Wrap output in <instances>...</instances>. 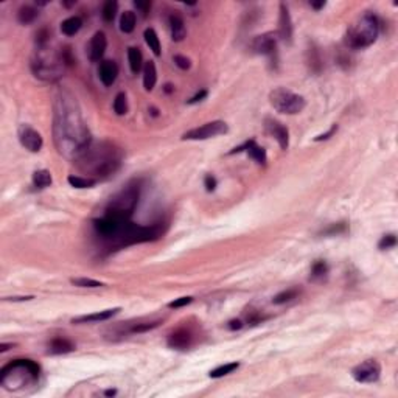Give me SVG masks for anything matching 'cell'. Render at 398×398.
<instances>
[{"label":"cell","mask_w":398,"mask_h":398,"mask_svg":"<svg viewBox=\"0 0 398 398\" xmlns=\"http://www.w3.org/2000/svg\"><path fill=\"white\" fill-rule=\"evenodd\" d=\"M55 143L61 154L76 160L90 146V134L76 101L61 95L55 104Z\"/></svg>","instance_id":"1"},{"label":"cell","mask_w":398,"mask_h":398,"mask_svg":"<svg viewBox=\"0 0 398 398\" xmlns=\"http://www.w3.org/2000/svg\"><path fill=\"white\" fill-rule=\"evenodd\" d=\"M75 162L79 163L81 170L92 173V176L106 179L119 171L122 157L111 143H101L95 148L90 145Z\"/></svg>","instance_id":"2"},{"label":"cell","mask_w":398,"mask_h":398,"mask_svg":"<svg viewBox=\"0 0 398 398\" xmlns=\"http://www.w3.org/2000/svg\"><path fill=\"white\" fill-rule=\"evenodd\" d=\"M378 33H380L378 19L370 13H366L361 17H358L352 25L348 27L345 42L350 49L362 50V49H367V47H370L377 41Z\"/></svg>","instance_id":"3"},{"label":"cell","mask_w":398,"mask_h":398,"mask_svg":"<svg viewBox=\"0 0 398 398\" xmlns=\"http://www.w3.org/2000/svg\"><path fill=\"white\" fill-rule=\"evenodd\" d=\"M138 198H140L138 184L128 185L126 189H123L120 193H117L111 199V202H109V205L106 208V212H104V215H111V216H115V218L130 221V218L133 216L134 210L137 207Z\"/></svg>","instance_id":"4"},{"label":"cell","mask_w":398,"mask_h":398,"mask_svg":"<svg viewBox=\"0 0 398 398\" xmlns=\"http://www.w3.org/2000/svg\"><path fill=\"white\" fill-rule=\"evenodd\" d=\"M163 233V229L159 224L153 226H137L134 222H128L123 232L119 235L112 246L114 248H123V246H131V244H138V243H146V241H154L160 238Z\"/></svg>","instance_id":"5"},{"label":"cell","mask_w":398,"mask_h":398,"mask_svg":"<svg viewBox=\"0 0 398 398\" xmlns=\"http://www.w3.org/2000/svg\"><path fill=\"white\" fill-rule=\"evenodd\" d=\"M269 103L271 106L280 112L286 115H296L305 109V98L302 95L291 92L285 87H277L271 93H269Z\"/></svg>","instance_id":"6"},{"label":"cell","mask_w":398,"mask_h":398,"mask_svg":"<svg viewBox=\"0 0 398 398\" xmlns=\"http://www.w3.org/2000/svg\"><path fill=\"white\" fill-rule=\"evenodd\" d=\"M229 133V126L226 122L215 120V122H208L202 126L193 128V130L187 131L182 135V140H207V138H213L222 134Z\"/></svg>","instance_id":"7"},{"label":"cell","mask_w":398,"mask_h":398,"mask_svg":"<svg viewBox=\"0 0 398 398\" xmlns=\"http://www.w3.org/2000/svg\"><path fill=\"white\" fill-rule=\"evenodd\" d=\"M352 377L358 383H377L381 377V366L377 359H367L352 370Z\"/></svg>","instance_id":"8"},{"label":"cell","mask_w":398,"mask_h":398,"mask_svg":"<svg viewBox=\"0 0 398 398\" xmlns=\"http://www.w3.org/2000/svg\"><path fill=\"white\" fill-rule=\"evenodd\" d=\"M17 135H19L20 145L25 148V149H28L30 153H38V151H41V148L44 145L42 135L36 130H33L31 126H28V125L19 126Z\"/></svg>","instance_id":"9"},{"label":"cell","mask_w":398,"mask_h":398,"mask_svg":"<svg viewBox=\"0 0 398 398\" xmlns=\"http://www.w3.org/2000/svg\"><path fill=\"white\" fill-rule=\"evenodd\" d=\"M251 49H252L254 53L269 56L272 60V58L277 56V38H275V34L274 33H265V34H262V36H257L251 44Z\"/></svg>","instance_id":"10"},{"label":"cell","mask_w":398,"mask_h":398,"mask_svg":"<svg viewBox=\"0 0 398 398\" xmlns=\"http://www.w3.org/2000/svg\"><path fill=\"white\" fill-rule=\"evenodd\" d=\"M266 133L274 137L277 140V143L280 145L282 149H288L289 146V131L288 128H285L280 122L277 120H272V119H266Z\"/></svg>","instance_id":"11"},{"label":"cell","mask_w":398,"mask_h":398,"mask_svg":"<svg viewBox=\"0 0 398 398\" xmlns=\"http://www.w3.org/2000/svg\"><path fill=\"white\" fill-rule=\"evenodd\" d=\"M106 49H108L106 34H104L103 31H97L89 42V49H87L89 50V60L92 63H98L104 56V53H106Z\"/></svg>","instance_id":"12"},{"label":"cell","mask_w":398,"mask_h":398,"mask_svg":"<svg viewBox=\"0 0 398 398\" xmlns=\"http://www.w3.org/2000/svg\"><path fill=\"white\" fill-rule=\"evenodd\" d=\"M278 36L286 44L292 42V22L289 11L285 3H280V16H278Z\"/></svg>","instance_id":"13"},{"label":"cell","mask_w":398,"mask_h":398,"mask_svg":"<svg viewBox=\"0 0 398 398\" xmlns=\"http://www.w3.org/2000/svg\"><path fill=\"white\" fill-rule=\"evenodd\" d=\"M168 347L171 348H176V350H185L189 348L192 344H193V334L190 330H185V329H179L174 333H171L168 336V341H167Z\"/></svg>","instance_id":"14"},{"label":"cell","mask_w":398,"mask_h":398,"mask_svg":"<svg viewBox=\"0 0 398 398\" xmlns=\"http://www.w3.org/2000/svg\"><path fill=\"white\" fill-rule=\"evenodd\" d=\"M98 75H100L101 83L106 87H111L115 83L117 76H119V66H117L115 61H111V60L103 61L98 68Z\"/></svg>","instance_id":"15"},{"label":"cell","mask_w":398,"mask_h":398,"mask_svg":"<svg viewBox=\"0 0 398 398\" xmlns=\"http://www.w3.org/2000/svg\"><path fill=\"white\" fill-rule=\"evenodd\" d=\"M120 311V308H112V310H104L98 313H92V314H84V316H78V318L72 319V324H92V322H103V321H109L111 318Z\"/></svg>","instance_id":"16"},{"label":"cell","mask_w":398,"mask_h":398,"mask_svg":"<svg viewBox=\"0 0 398 398\" xmlns=\"http://www.w3.org/2000/svg\"><path fill=\"white\" fill-rule=\"evenodd\" d=\"M168 23H170L171 39H173L174 42H181V41H184L185 34H187L184 19H182L179 14H171L170 19H168Z\"/></svg>","instance_id":"17"},{"label":"cell","mask_w":398,"mask_h":398,"mask_svg":"<svg viewBox=\"0 0 398 398\" xmlns=\"http://www.w3.org/2000/svg\"><path fill=\"white\" fill-rule=\"evenodd\" d=\"M73 350H75V344L66 337H55L49 344V353L50 355H64V353L73 352Z\"/></svg>","instance_id":"18"},{"label":"cell","mask_w":398,"mask_h":398,"mask_svg":"<svg viewBox=\"0 0 398 398\" xmlns=\"http://www.w3.org/2000/svg\"><path fill=\"white\" fill-rule=\"evenodd\" d=\"M157 83V70L154 61H148L143 67V86L149 92L153 90Z\"/></svg>","instance_id":"19"},{"label":"cell","mask_w":398,"mask_h":398,"mask_svg":"<svg viewBox=\"0 0 398 398\" xmlns=\"http://www.w3.org/2000/svg\"><path fill=\"white\" fill-rule=\"evenodd\" d=\"M83 27V19L79 16H72V17H67L66 20H63L61 23V31L66 36H75V34L81 30Z\"/></svg>","instance_id":"20"},{"label":"cell","mask_w":398,"mask_h":398,"mask_svg":"<svg viewBox=\"0 0 398 398\" xmlns=\"http://www.w3.org/2000/svg\"><path fill=\"white\" fill-rule=\"evenodd\" d=\"M128 61H130V67H131V72L133 73H138L140 70H142V66H143V56H142V52L135 47H130L128 49Z\"/></svg>","instance_id":"21"},{"label":"cell","mask_w":398,"mask_h":398,"mask_svg":"<svg viewBox=\"0 0 398 398\" xmlns=\"http://www.w3.org/2000/svg\"><path fill=\"white\" fill-rule=\"evenodd\" d=\"M53 182L52 179V174L49 170H38L33 173V185L36 187V189H47V187H50Z\"/></svg>","instance_id":"22"},{"label":"cell","mask_w":398,"mask_h":398,"mask_svg":"<svg viewBox=\"0 0 398 398\" xmlns=\"http://www.w3.org/2000/svg\"><path fill=\"white\" fill-rule=\"evenodd\" d=\"M246 151H248L249 157L254 159L257 163H260V165H266V160H267L266 151H265V148L257 145L254 140H251V142H249V146H248V149H246Z\"/></svg>","instance_id":"23"},{"label":"cell","mask_w":398,"mask_h":398,"mask_svg":"<svg viewBox=\"0 0 398 398\" xmlns=\"http://www.w3.org/2000/svg\"><path fill=\"white\" fill-rule=\"evenodd\" d=\"M36 17H38V9L30 6V5L22 6L17 13V20L22 23V25H28V23L36 20Z\"/></svg>","instance_id":"24"},{"label":"cell","mask_w":398,"mask_h":398,"mask_svg":"<svg viewBox=\"0 0 398 398\" xmlns=\"http://www.w3.org/2000/svg\"><path fill=\"white\" fill-rule=\"evenodd\" d=\"M135 13H133V11H125V13L122 14L120 17V30L125 33V34H130L134 31L135 28Z\"/></svg>","instance_id":"25"},{"label":"cell","mask_w":398,"mask_h":398,"mask_svg":"<svg viewBox=\"0 0 398 398\" xmlns=\"http://www.w3.org/2000/svg\"><path fill=\"white\" fill-rule=\"evenodd\" d=\"M143 36H145V42L149 47V50H153L156 56H160V41H159L157 33L153 28H146Z\"/></svg>","instance_id":"26"},{"label":"cell","mask_w":398,"mask_h":398,"mask_svg":"<svg viewBox=\"0 0 398 398\" xmlns=\"http://www.w3.org/2000/svg\"><path fill=\"white\" fill-rule=\"evenodd\" d=\"M238 367H240V362H229V364L219 366L215 370H212V372L208 373V377L210 378H221V377H224V375H229V373H232L233 370H237Z\"/></svg>","instance_id":"27"},{"label":"cell","mask_w":398,"mask_h":398,"mask_svg":"<svg viewBox=\"0 0 398 398\" xmlns=\"http://www.w3.org/2000/svg\"><path fill=\"white\" fill-rule=\"evenodd\" d=\"M68 184L75 187V189H90L97 184V179L92 178H81V176H68L67 178Z\"/></svg>","instance_id":"28"},{"label":"cell","mask_w":398,"mask_h":398,"mask_svg":"<svg viewBox=\"0 0 398 398\" xmlns=\"http://www.w3.org/2000/svg\"><path fill=\"white\" fill-rule=\"evenodd\" d=\"M117 9H119V3L115 0H108L106 3L103 5V19L106 22H112L117 16Z\"/></svg>","instance_id":"29"},{"label":"cell","mask_w":398,"mask_h":398,"mask_svg":"<svg viewBox=\"0 0 398 398\" xmlns=\"http://www.w3.org/2000/svg\"><path fill=\"white\" fill-rule=\"evenodd\" d=\"M297 294H299V291H297V289H286V291H282V292H278V294L272 299V303H275V305H283V303L291 302L292 299H296Z\"/></svg>","instance_id":"30"},{"label":"cell","mask_w":398,"mask_h":398,"mask_svg":"<svg viewBox=\"0 0 398 398\" xmlns=\"http://www.w3.org/2000/svg\"><path fill=\"white\" fill-rule=\"evenodd\" d=\"M114 112L117 115H125L128 112V101H126V95L123 92L117 93V97L114 100Z\"/></svg>","instance_id":"31"},{"label":"cell","mask_w":398,"mask_h":398,"mask_svg":"<svg viewBox=\"0 0 398 398\" xmlns=\"http://www.w3.org/2000/svg\"><path fill=\"white\" fill-rule=\"evenodd\" d=\"M70 283L75 285V286H79V288H100L103 286L101 282L98 280H93V278H86V277H79V278H70Z\"/></svg>","instance_id":"32"},{"label":"cell","mask_w":398,"mask_h":398,"mask_svg":"<svg viewBox=\"0 0 398 398\" xmlns=\"http://www.w3.org/2000/svg\"><path fill=\"white\" fill-rule=\"evenodd\" d=\"M162 324V321H153V322H145V324H135L133 325L130 330H128V333H145V332H149V330H153L156 329V327H159Z\"/></svg>","instance_id":"33"},{"label":"cell","mask_w":398,"mask_h":398,"mask_svg":"<svg viewBox=\"0 0 398 398\" xmlns=\"http://www.w3.org/2000/svg\"><path fill=\"white\" fill-rule=\"evenodd\" d=\"M329 272V266L324 260H318L311 267V278H321Z\"/></svg>","instance_id":"34"},{"label":"cell","mask_w":398,"mask_h":398,"mask_svg":"<svg viewBox=\"0 0 398 398\" xmlns=\"http://www.w3.org/2000/svg\"><path fill=\"white\" fill-rule=\"evenodd\" d=\"M395 244H397V237L394 235V233H391V235H384V237L380 240L378 248H380L381 251H384V249H391V248H394Z\"/></svg>","instance_id":"35"},{"label":"cell","mask_w":398,"mask_h":398,"mask_svg":"<svg viewBox=\"0 0 398 398\" xmlns=\"http://www.w3.org/2000/svg\"><path fill=\"white\" fill-rule=\"evenodd\" d=\"M173 61H174V64H176L179 68H182V70H189L190 68V66H192V63H190V60L189 58H185V56H181V55H176L173 58Z\"/></svg>","instance_id":"36"},{"label":"cell","mask_w":398,"mask_h":398,"mask_svg":"<svg viewBox=\"0 0 398 398\" xmlns=\"http://www.w3.org/2000/svg\"><path fill=\"white\" fill-rule=\"evenodd\" d=\"M193 302V297H181V299H176V300H173L168 303V308H182L185 305H189V303Z\"/></svg>","instance_id":"37"},{"label":"cell","mask_w":398,"mask_h":398,"mask_svg":"<svg viewBox=\"0 0 398 398\" xmlns=\"http://www.w3.org/2000/svg\"><path fill=\"white\" fill-rule=\"evenodd\" d=\"M134 6H135L143 16H146V14L149 13V9H151V2H149V0H145V2H142V0H135V2H134Z\"/></svg>","instance_id":"38"},{"label":"cell","mask_w":398,"mask_h":398,"mask_svg":"<svg viewBox=\"0 0 398 398\" xmlns=\"http://www.w3.org/2000/svg\"><path fill=\"white\" fill-rule=\"evenodd\" d=\"M204 185H205L207 192H213L216 189V179L212 176V174H207L205 179H204Z\"/></svg>","instance_id":"39"},{"label":"cell","mask_w":398,"mask_h":398,"mask_svg":"<svg viewBox=\"0 0 398 398\" xmlns=\"http://www.w3.org/2000/svg\"><path fill=\"white\" fill-rule=\"evenodd\" d=\"M337 131V126L336 125H333L332 128L329 131H327L325 134H321V135H318V137H314V142H322V140H327V138H330L334 133Z\"/></svg>","instance_id":"40"},{"label":"cell","mask_w":398,"mask_h":398,"mask_svg":"<svg viewBox=\"0 0 398 398\" xmlns=\"http://www.w3.org/2000/svg\"><path fill=\"white\" fill-rule=\"evenodd\" d=\"M345 229H347L345 222H339V224H336V226H332L329 230H325V233H341V232H344Z\"/></svg>","instance_id":"41"},{"label":"cell","mask_w":398,"mask_h":398,"mask_svg":"<svg viewBox=\"0 0 398 398\" xmlns=\"http://www.w3.org/2000/svg\"><path fill=\"white\" fill-rule=\"evenodd\" d=\"M205 97H207V90H201V92H198L193 98H190V100H189V104H195V103H198V101H202Z\"/></svg>","instance_id":"42"},{"label":"cell","mask_w":398,"mask_h":398,"mask_svg":"<svg viewBox=\"0 0 398 398\" xmlns=\"http://www.w3.org/2000/svg\"><path fill=\"white\" fill-rule=\"evenodd\" d=\"M227 329H229V330H232V332H235V330H241V329H243V322H241L240 319H233V321H230V322H229Z\"/></svg>","instance_id":"43"},{"label":"cell","mask_w":398,"mask_h":398,"mask_svg":"<svg viewBox=\"0 0 398 398\" xmlns=\"http://www.w3.org/2000/svg\"><path fill=\"white\" fill-rule=\"evenodd\" d=\"M310 5H311L314 9H321V8H324V6H325V2H324V0H322V2H311Z\"/></svg>","instance_id":"44"},{"label":"cell","mask_w":398,"mask_h":398,"mask_svg":"<svg viewBox=\"0 0 398 398\" xmlns=\"http://www.w3.org/2000/svg\"><path fill=\"white\" fill-rule=\"evenodd\" d=\"M30 299H33V296H25V297H6L5 300H14V302H19V300H30Z\"/></svg>","instance_id":"45"},{"label":"cell","mask_w":398,"mask_h":398,"mask_svg":"<svg viewBox=\"0 0 398 398\" xmlns=\"http://www.w3.org/2000/svg\"><path fill=\"white\" fill-rule=\"evenodd\" d=\"M11 347H13V344H2V345H0V353L6 352V350H9Z\"/></svg>","instance_id":"46"},{"label":"cell","mask_w":398,"mask_h":398,"mask_svg":"<svg viewBox=\"0 0 398 398\" xmlns=\"http://www.w3.org/2000/svg\"><path fill=\"white\" fill-rule=\"evenodd\" d=\"M76 2H64V6H67V8H70V6H73Z\"/></svg>","instance_id":"47"},{"label":"cell","mask_w":398,"mask_h":398,"mask_svg":"<svg viewBox=\"0 0 398 398\" xmlns=\"http://www.w3.org/2000/svg\"><path fill=\"white\" fill-rule=\"evenodd\" d=\"M171 90H173V86H171V84H167V86H165V92H168V93H170Z\"/></svg>","instance_id":"48"},{"label":"cell","mask_w":398,"mask_h":398,"mask_svg":"<svg viewBox=\"0 0 398 398\" xmlns=\"http://www.w3.org/2000/svg\"><path fill=\"white\" fill-rule=\"evenodd\" d=\"M104 394H106V395H109V397H111V395H115L117 392H115V391H106V392H104Z\"/></svg>","instance_id":"49"}]
</instances>
